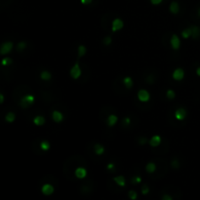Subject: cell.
<instances>
[{"instance_id": "6da1fadb", "label": "cell", "mask_w": 200, "mask_h": 200, "mask_svg": "<svg viewBox=\"0 0 200 200\" xmlns=\"http://www.w3.org/2000/svg\"><path fill=\"white\" fill-rule=\"evenodd\" d=\"M34 101H35V98L32 95H26L21 99L20 105L22 108H28L31 105H33Z\"/></svg>"}, {"instance_id": "7a4b0ae2", "label": "cell", "mask_w": 200, "mask_h": 200, "mask_svg": "<svg viewBox=\"0 0 200 200\" xmlns=\"http://www.w3.org/2000/svg\"><path fill=\"white\" fill-rule=\"evenodd\" d=\"M70 76L72 79H78L80 76H81L82 74V70L81 68H80V66H79V63L76 62L75 63H74V66L71 68L70 69Z\"/></svg>"}, {"instance_id": "3957f363", "label": "cell", "mask_w": 200, "mask_h": 200, "mask_svg": "<svg viewBox=\"0 0 200 200\" xmlns=\"http://www.w3.org/2000/svg\"><path fill=\"white\" fill-rule=\"evenodd\" d=\"M138 100L142 103H148L150 100V94L146 89H141L137 94Z\"/></svg>"}, {"instance_id": "277c9868", "label": "cell", "mask_w": 200, "mask_h": 200, "mask_svg": "<svg viewBox=\"0 0 200 200\" xmlns=\"http://www.w3.org/2000/svg\"><path fill=\"white\" fill-rule=\"evenodd\" d=\"M13 47H14V44H13L12 41L4 42V43L1 45V48H0V54L2 56L9 54V53L13 50Z\"/></svg>"}, {"instance_id": "5b68a950", "label": "cell", "mask_w": 200, "mask_h": 200, "mask_svg": "<svg viewBox=\"0 0 200 200\" xmlns=\"http://www.w3.org/2000/svg\"><path fill=\"white\" fill-rule=\"evenodd\" d=\"M123 26H124V23L121 19H118V18L114 19L112 21V23H111V30L113 32H116V31L121 30L123 28Z\"/></svg>"}, {"instance_id": "8992f818", "label": "cell", "mask_w": 200, "mask_h": 200, "mask_svg": "<svg viewBox=\"0 0 200 200\" xmlns=\"http://www.w3.org/2000/svg\"><path fill=\"white\" fill-rule=\"evenodd\" d=\"M54 191H55L54 186L52 185H50V183H45V185L42 186V188H41V192L46 196L52 195V194L54 193Z\"/></svg>"}, {"instance_id": "52a82bcc", "label": "cell", "mask_w": 200, "mask_h": 200, "mask_svg": "<svg viewBox=\"0 0 200 200\" xmlns=\"http://www.w3.org/2000/svg\"><path fill=\"white\" fill-rule=\"evenodd\" d=\"M172 77L173 79L176 80V81H181V80L183 79V77H185V71H183V68H176L174 71H173V74H172Z\"/></svg>"}, {"instance_id": "ba28073f", "label": "cell", "mask_w": 200, "mask_h": 200, "mask_svg": "<svg viewBox=\"0 0 200 200\" xmlns=\"http://www.w3.org/2000/svg\"><path fill=\"white\" fill-rule=\"evenodd\" d=\"M170 44H171L172 49L174 50H179L181 47V40L179 38L177 34H173L171 39H170Z\"/></svg>"}, {"instance_id": "9c48e42d", "label": "cell", "mask_w": 200, "mask_h": 200, "mask_svg": "<svg viewBox=\"0 0 200 200\" xmlns=\"http://www.w3.org/2000/svg\"><path fill=\"white\" fill-rule=\"evenodd\" d=\"M186 117V111L185 108H178L177 110L175 111V118L179 120V121H182V120H185Z\"/></svg>"}, {"instance_id": "30bf717a", "label": "cell", "mask_w": 200, "mask_h": 200, "mask_svg": "<svg viewBox=\"0 0 200 200\" xmlns=\"http://www.w3.org/2000/svg\"><path fill=\"white\" fill-rule=\"evenodd\" d=\"M74 174H75V177L77 179H80V180H82V179L86 178V176H87V170L85 169V168H83V167H78L75 170Z\"/></svg>"}, {"instance_id": "8fae6325", "label": "cell", "mask_w": 200, "mask_h": 200, "mask_svg": "<svg viewBox=\"0 0 200 200\" xmlns=\"http://www.w3.org/2000/svg\"><path fill=\"white\" fill-rule=\"evenodd\" d=\"M161 143V137L158 135H154L150 138L149 140V146H152V148H156Z\"/></svg>"}, {"instance_id": "7c38bea8", "label": "cell", "mask_w": 200, "mask_h": 200, "mask_svg": "<svg viewBox=\"0 0 200 200\" xmlns=\"http://www.w3.org/2000/svg\"><path fill=\"white\" fill-rule=\"evenodd\" d=\"M52 119L57 123H60L63 120V114L59 110H54L52 112Z\"/></svg>"}, {"instance_id": "4fadbf2b", "label": "cell", "mask_w": 200, "mask_h": 200, "mask_svg": "<svg viewBox=\"0 0 200 200\" xmlns=\"http://www.w3.org/2000/svg\"><path fill=\"white\" fill-rule=\"evenodd\" d=\"M117 121H118V117H117L115 114H110L108 118H106V124H108V126L109 127H112L114 126Z\"/></svg>"}, {"instance_id": "5bb4252c", "label": "cell", "mask_w": 200, "mask_h": 200, "mask_svg": "<svg viewBox=\"0 0 200 200\" xmlns=\"http://www.w3.org/2000/svg\"><path fill=\"white\" fill-rule=\"evenodd\" d=\"M169 10L172 14L177 15L179 11H180V5H179L177 1H172L171 4H170V6H169Z\"/></svg>"}, {"instance_id": "9a60e30c", "label": "cell", "mask_w": 200, "mask_h": 200, "mask_svg": "<svg viewBox=\"0 0 200 200\" xmlns=\"http://www.w3.org/2000/svg\"><path fill=\"white\" fill-rule=\"evenodd\" d=\"M113 181L115 182L117 186H121V188H124V186H126V180H125V178L123 177V176H117V177H114Z\"/></svg>"}, {"instance_id": "2e32d148", "label": "cell", "mask_w": 200, "mask_h": 200, "mask_svg": "<svg viewBox=\"0 0 200 200\" xmlns=\"http://www.w3.org/2000/svg\"><path fill=\"white\" fill-rule=\"evenodd\" d=\"M94 151L97 155H103L105 153V148L101 143H96L94 146Z\"/></svg>"}, {"instance_id": "e0dca14e", "label": "cell", "mask_w": 200, "mask_h": 200, "mask_svg": "<svg viewBox=\"0 0 200 200\" xmlns=\"http://www.w3.org/2000/svg\"><path fill=\"white\" fill-rule=\"evenodd\" d=\"M123 84L124 86L127 88V89H131L133 87V85H134V82H133V79L132 77L130 76H126L123 78Z\"/></svg>"}, {"instance_id": "ac0fdd59", "label": "cell", "mask_w": 200, "mask_h": 200, "mask_svg": "<svg viewBox=\"0 0 200 200\" xmlns=\"http://www.w3.org/2000/svg\"><path fill=\"white\" fill-rule=\"evenodd\" d=\"M33 123L36 126H42L45 124V118L41 115H37L33 118Z\"/></svg>"}, {"instance_id": "d6986e66", "label": "cell", "mask_w": 200, "mask_h": 200, "mask_svg": "<svg viewBox=\"0 0 200 200\" xmlns=\"http://www.w3.org/2000/svg\"><path fill=\"white\" fill-rule=\"evenodd\" d=\"M146 171L149 173V174H152L156 171V165L155 163H153V162H149V163L146 164Z\"/></svg>"}, {"instance_id": "ffe728a7", "label": "cell", "mask_w": 200, "mask_h": 200, "mask_svg": "<svg viewBox=\"0 0 200 200\" xmlns=\"http://www.w3.org/2000/svg\"><path fill=\"white\" fill-rule=\"evenodd\" d=\"M15 119H16V114L14 112H12V111L8 112L6 114V116H5V120H6V122H8V123H13L15 121Z\"/></svg>"}, {"instance_id": "44dd1931", "label": "cell", "mask_w": 200, "mask_h": 200, "mask_svg": "<svg viewBox=\"0 0 200 200\" xmlns=\"http://www.w3.org/2000/svg\"><path fill=\"white\" fill-rule=\"evenodd\" d=\"M191 31H192V37L193 38H198L200 36V28L196 26H190Z\"/></svg>"}, {"instance_id": "7402d4cb", "label": "cell", "mask_w": 200, "mask_h": 200, "mask_svg": "<svg viewBox=\"0 0 200 200\" xmlns=\"http://www.w3.org/2000/svg\"><path fill=\"white\" fill-rule=\"evenodd\" d=\"M40 78H41L42 80L47 81V80H50L52 78V74H51V72H49V71L43 70L41 73H40Z\"/></svg>"}, {"instance_id": "603a6c76", "label": "cell", "mask_w": 200, "mask_h": 200, "mask_svg": "<svg viewBox=\"0 0 200 200\" xmlns=\"http://www.w3.org/2000/svg\"><path fill=\"white\" fill-rule=\"evenodd\" d=\"M182 36L185 39H188V38H189V37L192 36V31H191V28H188L183 29V30L182 31Z\"/></svg>"}, {"instance_id": "cb8c5ba5", "label": "cell", "mask_w": 200, "mask_h": 200, "mask_svg": "<svg viewBox=\"0 0 200 200\" xmlns=\"http://www.w3.org/2000/svg\"><path fill=\"white\" fill-rule=\"evenodd\" d=\"M40 148H41V150L43 151H48L50 149V143L48 142V141H42L41 143H40Z\"/></svg>"}, {"instance_id": "d4e9b609", "label": "cell", "mask_w": 200, "mask_h": 200, "mask_svg": "<svg viewBox=\"0 0 200 200\" xmlns=\"http://www.w3.org/2000/svg\"><path fill=\"white\" fill-rule=\"evenodd\" d=\"M87 53V48L84 46V45H80L78 47V57L79 58H82L84 57L85 55H86Z\"/></svg>"}, {"instance_id": "484cf974", "label": "cell", "mask_w": 200, "mask_h": 200, "mask_svg": "<svg viewBox=\"0 0 200 200\" xmlns=\"http://www.w3.org/2000/svg\"><path fill=\"white\" fill-rule=\"evenodd\" d=\"M166 97L169 99V100H174L175 97H176V93L174 90H172V89H169V90H167V92H166Z\"/></svg>"}, {"instance_id": "4316f807", "label": "cell", "mask_w": 200, "mask_h": 200, "mask_svg": "<svg viewBox=\"0 0 200 200\" xmlns=\"http://www.w3.org/2000/svg\"><path fill=\"white\" fill-rule=\"evenodd\" d=\"M12 59L11 58H4L3 60L1 61V65L3 66H10L12 63Z\"/></svg>"}, {"instance_id": "83f0119b", "label": "cell", "mask_w": 200, "mask_h": 200, "mask_svg": "<svg viewBox=\"0 0 200 200\" xmlns=\"http://www.w3.org/2000/svg\"><path fill=\"white\" fill-rule=\"evenodd\" d=\"M128 195H129V198L132 199V200H136L138 198V194H137V192H136L135 190H130Z\"/></svg>"}, {"instance_id": "f1b7e54d", "label": "cell", "mask_w": 200, "mask_h": 200, "mask_svg": "<svg viewBox=\"0 0 200 200\" xmlns=\"http://www.w3.org/2000/svg\"><path fill=\"white\" fill-rule=\"evenodd\" d=\"M26 47V43L25 41H21V42H19V44L17 45L18 50H20V51H22V50H23Z\"/></svg>"}, {"instance_id": "f546056e", "label": "cell", "mask_w": 200, "mask_h": 200, "mask_svg": "<svg viewBox=\"0 0 200 200\" xmlns=\"http://www.w3.org/2000/svg\"><path fill=\"white\" fill-rule=\"evenodd\" d=\"M142 193L143 194V195H146V194L149 193V188H148V186L143 185L142 186Z\"/></svg>"}, {"instance_id": "4dcf8cb0", "label": "cell", "mask_w": 200, "mask_h": 200, "mask_svg": "<svg viewBox=\"0 0 200 200\" xmlns=\"http://www.w3.org/2000/svg\"><path fill=\"white\" fill-rule=\"evenodd\" d=\"M103 44L106 45V46L110 45V44H111V37H110V36H106V37H105V39H103Z\"/></svg>"}, {"instance_id": "1f68e13d", "label": "cell", "mask_w": 200, "mask_h": 200, "mask_svg": "<svg viewBox=\"0 0 200 200\" xmlns=\"http://www.w3.org/2000/svg\"><path fill=\"white\" fill-rule=\"evenodd\" d=\"M132 182H134L135 183H140L142 182V178L140 176H136V177H134V180H132Z\"/></svg>"}, {"instance_id": "d6a6232c", "label": "cell", "mask_w": 200, "mask_h": 200, "mask_svg": "<svg viewBox=\"0 0 200 200\" xmlns=\"http://www.w3.org/2000/svg\"><path fill=\"white\" fill-rule=\"evenodd\" d=\"M130 123H131V119H130L129 117H126V118L123 119V124L125 125V126H128V125H130Z\"/></svg>"}, {"instance_id": "836d02e7", "label": "cell", "mask_w": 200, "mask_h": 200, "mask_svg": "<svg viewBox=\"0 0 200 200\" xmlns=\"http://www.w3.org/2000/svg\"><path fill=\"white\" fill-rule=\"evenodd\" d=\"M114 168H115V165H114V163H108V166H106V169H108V170H113Z\"/></svg>"}, {"instance_id": "e575fe53", "label": "cell", "mask_w": 200, "mask_h": 200, "mask_svg": "<svg viewBox=\"0 0 200 200\" xmlns=\"http://www.w3.org/2000/svg\"><path fill=\"white\" fill-rule=\"evenodd\" d=\"M92 1L93 0H80V2H81L83 5H88V4L92 3Z\"/></svg>"}, {"instance_id": "d590c367", "label": "cell", "mask_w": 200, "mask_h": 200, "mask_svg": "<svg viewBox=\"0 0 200 200\" xmlns=\"http://www.w3.org/2000/svg\"><path fill=\"white\" fill-rule=\"evenodd\" d=\"M162 1H163V0H150L151 4H153V5H158L161 3Z\"/></svg>"}, {"instance_id": "8d00e7d4", "label": "cell", "mask_w": 200, "mask_h": 200, "mask_svg": "<svg viewBox=\"0 0 200 200\" xmlns=\"http://www.w3.org/2000/svg\"><path fill=\"white\" fill-rule=\"evenodd\" d=\"M172 166L174 167V168H178L179 166H180V163L177 161V160H174V161H172Z\"/></svg>"}, {"instance_id": "74e56055", "label": "cell", "mask_w": 200, "mask_h": 200, "mask_svg": "<svg viewBox=\"0 0 200 200\" xmlns=\"http://www.w3.org/2000/svg\"><path fill=\"white\" fill-rule=\"evenodd\" d=\"M162 200H173V197L170 196V195H167V194H165V195L162 196Z\"/></svg>"}, {"instance_id": "f35d334b", "label": "cell", "mask_w": 200, "mask_h": 200, "mask_svg": "<svg viewBox=\"0 0 200 200\" xmlns=\"http://www.w3.org/2000/svg\"><path fill=\"white\" fill-rule=\"evenodd\" d=\"M3 102H4V96L3 94H1L0 95V103H3Z\"/></svg>"}, {"instance_id": "ab89813d", "label": "cell", "mask_w": 200, "mask_h": 200, "mask_svg": "<svg viewBox=\"0 0 200 200\" xmlns=\"http://www.w3.org/2000/svg\"><path fill=\"white\" fill-rule=\"evenodd\" d=\"M196 74L198 76H200V66L199 68H197V69H196Z\"/></svg>"}, {"instance_id": "60d3db41", "label": "cell", "mask_w": 200, "mask_h": 200, "mask_svg": "<svg viewBox=\"0 0 200 200\" xmlns=\"http://www.w3.org/2000/svg\"><path fill=\"white\" fill-rule=\"evenodd\" d=\"M198 15H199V17H200V9L198 10Z\"/></svg>"}]
</instances>
